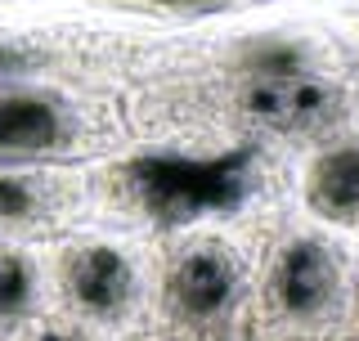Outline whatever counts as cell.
<instances>
[{
  "label": "cell",
  "mask_w": 359,
  "mask_h": 341,
  "mask_svg": "<svg viewBox=\"0 0 359 341\" xmlns=\"http://www.w3.org/2000/svg\"><path fill=\"white\" fill-rule=\"evenodd\" d=\"M233 292H238L233 260L224 252H216V247L184 252L171 265V274H166V301L184 319H216V314L229 310Z\"/></svg>",
  "instance_id": "obj_4"
},
{
  "label": "cell",
  "mask_w": 359,
  "mask_h": 341,
  "mask_svg": "<svg viewBox=\"0 0 359 341\" xmlns=\"http://www.w3.org/2000/svg\"><path fill=\"white\" fill-rule=\"evenodd\" d=\"M67 292L95 314L121 310L130 297V265L112 247H86V252L67 256Z\"/></svg>",
  "instance_id": "obj_6"
},
{
  "label": "cell",
  "mask_w": 359,
  "mask_h": 341,
  "mask_svg": "<svg viewBox=\"0 0 359 341\" xmlns=\"http://www.w3.org/2000/svg\"><path fill=\"white\" fill-rule=\"evenodd\" d=\"M243 72L252 81H274V76L306 72V50L297 41H252L243 50Z\"/></svg>",
  "instance_id": "obj_8"
},
{
  "label": "cell",
  "mask_w": 359,
  "mask_h": 341,
  "mask_svg": "<svg viewBox=\"0 0 359 341\" xmlns=\"http://www.w3.org/2000/svg\"><path fill=\"white\" fill-rule=\"evenodd\" d=\"M306 198L328 220H355L359 215V144H341V149L323 153L310 166Z\"/></svg>",
  "instance_id": "obj_7"
},
{
  "label": "cell",
  "mask_w": 359,
  "mask_h": 341,
  "mask_svg": "<svg viewBox=\"0 0 359 341\" xmlns=\"http://www.w3.org/2000/svg\"><path fill=\"white\" fill-rule=\"evenodd\" d=\"M32 301V265L18 252H0V319H14Z\"/></svg>",
  "instance_id": "obj_9"
},
{
  "label": "cell",
  "mask_w": 359,
  "mask_h": 341,
  "mask_svg": "<svg viewBox=\"0 0 359 341\" xmlns=\"http://www.w3.org/2000/svg\"><path fill=\"white\" fill-rule=\"evenodd\" d=\"M332 292H337V260L323 243L301 238V243L278 252L274 274H269V297L278 301V310L306 319L332 301Z\"/></svg>",
  "instance_id": "obj_3"
},
{
  "label": "cell",
  "mask_w": 359,
  "mask_h": 341,
  "mask_svg": "<svg viewBox=\"0 0 359 341\" xmlns=\"http://www.w3.org/2000/svg\"><path fill=\"white\" fill-rule=\"evenodd\" d=\"M32 63H36V54L18 50V45H0V81H5V76H18V72H27Z\"/></svg>",
  "instance_id": "obj_11"
},
{
  "label": "cell",
  "mask_w": 359,
  "mask_h": 341,
  "mask_svg": "<svg viewBox=\"0 0 359 341\" xmlns=\"http://www.w3.org/2000/svg\"><path fill=\"white\" fill-rule=\"evenodd\" d=\"M256 185V153L238 144L216 157L144 153L121 166V189L162 225H189L247 202Z\"/></svg>",
  "instance_id": "obj_1"
},
{
  "label": "cell",
  "mask_w": 359,
  "mask_h": 341,
  "mask_svg": "<svg viewBox=\"0 0 359 341\" xmlns=\"http://www.w3.org/2000/svg\"><path fill=\"white\" fill-rule=\"evenodd\" d=\"M153 5H166V9H216V5H229V0H153Z\"/></svg>",
  "instance_id": "obj_12"
},
{
  "label": "cell",
  "mask_w": 359,
  "mask_h": 341,
  "mask_svg": "<svg viewBox=\"0 0 359 341\" xmlns=\"http://www.w3.org/2000/svg\"><path fill=\"white\" fill-rule=\"evenodd\" d=\"M32 211H36V193H32L27 180L0 175V220H22Z\"/></svg>",
  "instance_id": "obj_10"
},
{
  "label": "cell",
  "mask_w": 359,
  "mask_h": 341,
  "mask_svg": "<svg viewBox=\"0 0 359 341\" xmlns=\"http://www.w3.org/2000/svg\"><path fill=\"white\" fill-rule=\"evenodd\" d=\"M45 341H76V337H63V333H50V337H45Z\"/></svg>",
  "instance_id": "obj_13"
},
{
  "label": "cell",
  "mask_w": 359,
  "mask_h": 341,
  "mask_svg": "<svg viewBox=\"0 0 359 341\" xmlns=\"http://www.w3.org/2000/svg\"><path fill=\"white\" fill-rule=\"evenodd\" d=\"M247 108L274 131H319L332 121L337 95L306 67V72L274 76V81H252L247 86Z\"/></svg>",
  "instance_id": "obj_2"
},
{
  "label": "cell",
  "mask_w": 359,
  "mask_h": 341,
  "mask_svg": "<svg viewBox=\"0 0 359 341\" xmlns=\"http://www.w3.org/2000/svg\"><path fill=\"white\" fill-rule=\"evenodd\" d=\"M63 108L32 90H5L0 95V157H27L50 153L63 144Z\"/></svg>",
  "instance_id": "obj_5"
}]
</instances>
